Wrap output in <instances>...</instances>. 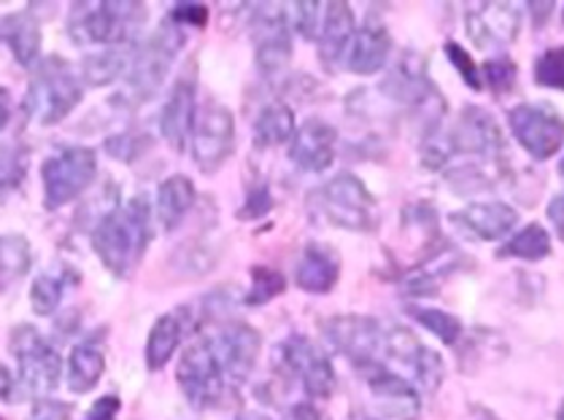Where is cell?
<instances>
[{
  "label": "cell",
  "mask_w": 564,
  "mask_h": 420,
  "mask_svg": "<svg viewBox=\"0 0 564 420\" xmlns=\"http://www.w3.org/2000/svg\"><path fill=\"white\" fill-rule=\"evenodd\" d=\"M562 16H564V14H562Z\"/></svg>",
  "instance_id": "cell-53"
},
{
  "label": "cell",
  "mask_w": 564,
  "mask_h": 420,
  "mask_svg": "<svg viewBox=\"0 0 564 420\" xmlns=\"http://www.w3.org/2000/svg\"><path fill=\"white\" fill-rule=\"evenodd\" d=\"M119 407H122L119 396L117 394H106V396H100V399L93 401V407H89L84 420H117Z\"/></svg>",
  "instance_id": "cell-45"
},
{
  "label": "cell",
  "mask_w": 564,
  "mask_h": 420,
  "mask_svg": "<svg viewBox=\"0 0 564 420\" xmlns=\"http://www.w3.org/2000/svg\"><path fill=\"white\" fill-rule=\"evenodd\" d=\"M357 33L354 11L349 3H324V16L319 27V57L324 68L335 70L349 54V46Z\"/></svg>",
  "instance_id": "cell-21"
},
{
  "label": "cell",
  "mask_w": 564,
  "mask_h": 420,
  "mask_svg": "<svg viewBox=\"0 0 564 420\" xmlns=\"http://www.w3.org/2000/svg\"><path fill=\"white\" fill-rule=\"evenodd\" d=\"M340 278V259L329 245L308 243L295 267V284L308 294H327Z\"/></svg>",
  "instance_id": "cell-22"
},
{
  "label": "cell",
  "mask_w": 564,
  "mask_h": 420,
  "mask_svg": "<svg viewBox=\"0 0 564 420\" xmlns=\"http://www.w3.org/2000/svg\"><path fill=\"white\" fill-rule=\"evenodd\" d=\"M446 57L452 59V65L457 68V74L462 76V81L467 84L470 89H484V79H481V68L476 65V59L470 57V52L462 49L457 41H448L446 44Z\"/></svg>",
  "instance_id": "cell-40"
},
{
  "label": "cell",
  "mask_w": 564,
  "mask_h": 420,
  "mask_svg": "<svg viewBox=\"0 0 564 420\" xmlns=\"http://www.w3.org/2000/svg\"><path fill=\"white\" fill-rule=\"evenodd\" d=\"M338 132L324 119H308L290 141V159L305 173H324L335 162Z\"/></svg>",
  "instance_id": "cell-19"
},
{
  "label": "cell",
  "mask_w": 564,
  "mask_h": 420,
  "mask_svg": "<svg viewBox=\"0 0 564 420\" xmlns=\"http://www.w3.org/2000/svg\"><path fill=\"white\" fill-rule=\"evenodd\" d=\"M82 103V81L59 57H46L28 92V111L39 124H57Z\"/></svg>",
  "instance_id": "cell-6"
},
{
  "label": "cell",
  "mask_w": 564,
  "mask_h": 420,
  "mask_svg": "<svg viewBox=\"0 0 564 420\" xmlns=\"http://www.w3.org/2000/svg\"><path fill=\"white\" fill-rule=\"evenodd\" d=\"M95 173H98V157H95L93 148L70 146L54 154L41 167V178H44V206L50 210H57L74 202L95 181Z\"/></svg>",
  "instance_id": "cell-9"
},
{
  "label": "cell",
  "mask_w": 564,
  "mask_h": 420,
  "mask_svg": "<svg viewBox=\"0 0 564 420\" xmlns=\"http://www.w3.org/2000/svg\"><path fill=\"white\" fill-rule=\"evenodd\" d=\"M236 420H270V418L262 416V412H243V416H238Z\"/></svg>",
  "instance_id": "cell-50"
},
{
  "label": "cell",
  "mask_w": 564,
  "mask_h": 420,
  "mask_svg": "<svg viewBox=\"0 0 564 420\" xmlns=\"http://www.w3.org/2000/svg\"><path fill=\"white\" fill-rule=\"evenodd\" d=\"M452 221L470 237L495 243V240H502L513 230L519 213L508 202H470L462 210H454Z\"/></svg>",
  "instance_id": "cell-20"
},
{
  "label": "cell",
  "mask_w": 564,
  "mask_h": 420,
  "mask_svg": "<svg viewBox=\"0 0 564 420\" xmlns=\"http://www.w3.org/2000/svg\"><path fill=\"white\" fill-rule=\"evenodd\" d=\"M254 59L265 76H275L292 59V30L279 3H260L254 14Z\"/></svg>",
  "instance_id": "cell-15"
},
{
  "label": "cell",
  "mask_w": 564,
  "mask_h": 420,
  "mask_svg": "<svg viewBox=\"0 0 564 420\" xmlns=\"http://www.w3.org/2000/svg\"><path fill=\"white\" fill-rule=\"evenodd\" d=\"M527 11H530L532 22H535V25L540 27L545 20H549L551 11H554V3H551V0H549V3H527Z\"/></svg>",
  "instance_id": "cell-48"
},
{
  "label": "cell",
  "mask_w": 564,
  "mask_h": 420,
  "mask_svg": "<svg viewBox=\"0 0 564 420\" xmlns=\"http://www.w3.org/2000/svg\"><path fill=\"white\" fill-rule=\"evenodd\" d=\"M143 148H149V137L143 135V132H122V135L108 137L106 143V152L122 162L138 159Z\"/></svg>",
  "instance_id": "cell-41"
},
{
  "label": "cell",
  "mask_w": 564,
  "mask_h": 420,
  "mask_svg": "<svg viewBox=\"0 0 564 420\" xmlns=\"http://www.w3.org/2000/svg\"><path fill=\"white\" fill-rule=\"evenodd\" d=\"M462 254L452 245H437L435 251L424 259L419 267H413L411 273L405 275L403 291L408 297H430V294L441 291V284L454 275L462 267Z\"/></svg>",
  "instance_id": "cell-24"
},
{
  "label": "cell",
  "mask_w": 564,
  "mask_h": 420,
  "mask_svg": "<svg viewBox=\"0 0 564 420\" xmlns=\"http://www.w3.org/2000/svg\"><path fill=\"white\" fill-rule=\"evenodd\" d=\"M236 148V119L232 111L221 103H206L197 111L195 130H192V157L203 173L219 170L230 159Z\"/></svg>",
  "instance_id": "cell-13"
},
{
  "label": "cell",
  "mask_w": 564,
  "mask_h": 420,
  "mask_svg": "<svg viewBox=\"0 0 564 420\" xmlns=\"http://www.w3.org/2000/svg\"><path fill=\"white\" fill-rule=\"evenodd\" d=\"M497 256L502 259H521V262H543L551 256V235L543 224H527L524 230L516 232L506 245H500Z\"/></svg>",
  "instance_id": "cell-31"
},
{
  "label": "cell",
  "mask_w": 564,
  "mask_h": 420,
  "mask_svg": "<svg viewBox=\"0 0 564 420\" xmlns=\"http://www.w3.org/2000/svg\"><path fill=\"white\" fill-rule=\"evenodd\" d=\"M184 46V33L171 16H165V22L158 27V33H152L147 38V44L138 46L130 59V68L124 74V84H128V92L124 98L130 103H143V100L152 98L154 92L165 81L167 70H171L173 59L178 57V49Z\"/></svg>",
  "instance_id": "cell-4"
},
{
  "label": "cell",
  "mask_w": 564,
  "mask_h": 420,
  "mask_svg": "<svg viewBox=\"0 0 564 420\" xmlns=\"http://www.w3.org/2000/svg\"><path fill=\"white\" fill-rule=\"evenodd\" d=\"M467 35L478 49H506L521 30V11L516 3H478L465 14Z\"/></svg>",
  "instance_id": "cell-17"
},
{
  "label": "cell",
  "mask_w": 564,
  "mask_h": 420,
  "mask_svg": "<svg viewBox=\"0 0 564 420\" xmlns=\"http://www.w3.org/2000/svg\"><path fill=\"white\" fill-rule=\"evenodd\" d=\"M195 206V184L187 176L176 173V176L165 178L158 189V215L165 230H176Z\"/></svg>",
  "instance_id": "cell-27"
},
{
  "label": "cell",
  "mask_w": 564,
  "mask_h": 420,
  "mask_svg": "<svg viewBox=\"0 0 564 420\" xmlns=\"http://www.w3.org/2000/svg\"><path fill=\"white\" fill-rule=\"evenodd\" d=\"M28 173V154L20 146H3L0 148V200L9 197Z\"/></svg>",
  "instance_id": "cell-36"
},
{
  "label": "cell",
  "mask_w": 564,
  "mask_h": 420,
  "mask_svg": "<svg viewBox=\"0 0 564 420\" xmlns=\"http://www.w3.org/2000/svg\"><path fill=\"white\" fill-rule=\"evenodd\" d=\"M279 362L286 375L303 386L311 399H329L338 386L335 367L327 353L303 334H292L279 345Z\"/></svg>",
  "instance_id": "cell-11"
},
{
  "label": "cell",
  "mask_w": 564,
  "mask_h": 420,
  "mask_svg": "<svg viewBox=\"0 0 564 420\" xmlns=\"http://www.w3.org/2000/svg\"><path fill=\"white\" fill-rule=\"evenodd\" d=\"M208 342H212L216 358H219L227 386H241L246 377L254 372L257 358H260V332L251 329L249 323H230V327L219 329L214 338H208Z\"/></svg>",
  "instance_id": "cell-16"
},
{
  "label": "cell",
  "mask_w": 564,
  "mask_h": 420,
  "mask_svg": "<svg viewBox=\"0 0 564 420\" xmlns=\"http://www.w3.org/2000/svg\"><path fill=\"white\" fill-rule=\"evenodd\" d=\"M176 380L189 405L197 407V410H208V407H216L225 399L227 377L221 372V364L208 338L184 351L182 362H178Z\"/></svg>",
  "instance_id": "cell-10"
},
{
  "label": "cell",
  "mask_w": 564,
  "mask_h": 420,
  "mask_svg": "<svg viewBox=\"0 0 564 420\" xmlns=\"http://www.w3.org/2000/svg\"><path fill=\"white\" fill-rule=\"evenodd\" d=\"M167 16H171L178 27H206L208 5L206 3H176Z\"/></svg>",
  "instance_id": "cell-43"
},
{
  "label": "cell",
  "mask_w": 564,
  "mask_h": 420,
  "mask_svg": "<svg viewBox=\"0 0 564 420\" xmlns=\"http://www.w3.org/2000/svg\"><path fill=\"white\" fill-rule=\"evenodd\" d=\"M295 137V113L284 103H270L254 119V143L260 148H273Z\"/></svg>",
  "instance_id": "cell-30"
},
{
  "label": "cell",
  "mask_w": 564,
  "mask_h": 420,
  "mask_svg": "<svg viewBox=\"0 0 564 420\" xmlns=\"http://www.w3.org/2000/svg\"><path fill=\"white\" fill-rule=\"evenodd\" d=\"M281 420H327V418H324L314 405H308V401H300V405L290 407V410H286V416Z\"/></svg>",
  "instance_id": "cell-47"
},
{
  "label": "cell",
  "mask_w": 564,
  "mask_h": 420,
  "mask_svg": "<svg viewBox=\"0 0 564 420\" xmlns=\"http://www.w3.org/2000/svg\"><path fill=\"white\" fill-rule=\"evenodd\" d=\"M9 119H11V95L9 89L0 87V130L9 124Z\"/></svg>",
  "instance_id": "cell-49"
},
{
  "label": "cell",
  "mask_w": 564,
  "mask_h": 420,
  "mask_svg": "<svg viewBox=\"0 0 564 420\" xmlns=\"http://www.w3.org/2000/svg\"><path fill=\"white\" fill-rule=\"evenodd\" d=\"M30 269V243L22 235H0V291Z\"/></svg>",
  "instance_id": "cell-32"
},
{
  "label": "cell",
  "mask_w": 564,
  "mask_h": 420,
  "mask_svg": "<svg viewBox=\"0 0 564 420\" xmlns=\"http://www.w3.org/2000/svg\"><path fill=\"white\" fill-rule=\"evenodd\" d=\"M70 405L54 399H39L35 401L33 412H30V420H70Z\"/></svg>",
  "instance_id": "cell-44"
},
{
  "label": "cell",
  "mask_w": 564,
  "mask_h": 420,
  "mask_svg": "<svg viewBox=\"0 0 564 420\" xmlns=\"http://www.w3.org/2000/svg\"><path fill=\"white\" fill-rule=\"evenodd\" d=\"M381 364L427 394H435L443 383V358L405 327L383 329Z\"/></svg>",
  "instance_id": "cell-7"
},
{
  "label": "cell",
  "mask_w": 564,
  "mask_h": 420,
  "mask_svg": "<svg viewBox=\"0 0 564 420\" xmlns=\"http://www.w3.org/2000/svg\"><path fill=\"white\" fill-rule=\"evenodd\" d=\"M147 20L143 3H76L70 11V38L76 44H104L108 46H133V33Z\"/></svg>",
  "instance_id": "cell-3"
},
{
  "label": "cell",
  "mask_w": 564,
  "mask_h": 420,
  "mask_svg": "<svg viewBox=\"0 0 564 420\" xmlns=\"http://www.w3.org/2000/svg\"><path fill=\"white\" fill-rule=\"evenodd\" d=\"M106 372V356L95 342H79L68 356V388L74 394H89Z\"/></svg>",
  "instance_id": "cell-28"
},
{
  "label": "cell",
  "mask_w": 564,
  "mask_h": 420,
  "mask_svg": "<svg viewBox=\"0 0 564 420\" xmlns=\"http://www.w3.org/2000/svg\"><path fill=\"white\" fill-rule=\"evenodd\" d=\"M68 269H59V273H46L41 278H35L33 289H30V305L39 316H52L57 310V305L63 302V294L70 284Z\"/></svg>",
  "instance_id": "cell-34"
},
{
  "label": "cell",
  "mask_w": 564,
  "mask_h": 420,
  "mask_svg": "<svg viewBox=\"0 0 564 420\" xmlns=\"http://www.w3.org/2000/svg\"><path fill=\"white\" fill-rule=\"evenodd\" d=\"M324 338L359 372L381 364L383 329L370 316H335L324 323Z\"/></svg>",
  "instance_id": "cell-14"
},
{
  "label": "cell",
  "mask_w": 564,
  "mask_h": 420,
  "mask_svg": "<svg viewBox=\"0 0 564 420\" xmlns=\"http://www.w3.org/2000/svg\"><path fill=\"white\" fill-rule=\"evenodd\" d=\"M454 146V157L465 154L470 162H481L497 173H506V137H502L500 124L481 106L462 108L454 130H448Z\"/></svg>",
  "instance_id": "cell-8"
},
{
  "label": "cell",
  "mask_w": 564,
  "mask_h": 420,
  "mask_svg": "<svg viewBox=\"0 0 564 420\" xmlns=\"http://www.w3.org/2000/svg\"><path fill=\"white\" fill-rule=\"evenodd\" d=\"M513 137L532 159L545 162L564 146V119L545 103H521L508 113Z\"/></svg>",
  "instance_id": "cell-12"
},
{
  "label": "cell",
  "mask_w": 564,
  "mask_h": 420,
  "mask_svg": "<svg viewBox=\"0 0 564 420\" xmlns=\"http://www.w3.org/2000/svg\"><path fill=\"white\" fill-rule=\"evenodd\" d=\"M133 52L135 49H130V46H108V49L89 54L82 65L84 81L89 87H106V84L117 81L119 76L128 74Z\"/></svg>",
  "instance_id": "cell-29"
},
{
  "label": "cell",
  "mask_w": 564,
  "mask_h": 420,
  "mask_svg": "<svg viewBox=\"0 0 564 420\" xmlns=\"http://www.w3.org/2000/svg\"><path fill=\"white\" fill-rule=\"evenodd\" d=\"M0 41L11 46L17 63L20 65H33L41 49V27L35 22V16L30 11H20V14H11L6 20H0Z\"/></svg>",
  "instance_id": "cell-26"
},
{
  "label": "cell",
  "mask_w": 564,
  "mask_h": 420,
  "mask_svg": "<svg viewBox=\"0 0 564 420\" xmlns=\"http://www.w3.org/2000/svg\"><path fill=\"white\" fill-rule=\"evenodd\" d=\"M560 173L564 176V157H562V162H560Z\"/></svg>",
  "instance_id": "cell-52"
},
{
  "label": "cell",
  "mask_w": 564,
  "mask_h": 420,
  "mask_svg": "<svg viewBox=\"0 0 564 420\" xmlns=\"http://www.w3.org/2000/svg\"><path fill=\"white\" fill-rule=\"evenodd\" d=\"M481 79L495 95H508L516 84V65L511 57H491L481 65Z\"/></svg>",
  "instance_id": "cell-37"
},
{
  "label": "cell",
  "mask_w": 564,
  "mask_h": 420,
  "mask_svg": "<svg viewBox=\"0 0 564 420\" xmlns=\"http://www.w3.org/2000/svg\"><path fill=\"white\" fill-rule=\"evenodd\" d=\"M11 356L17 362V375L0 369V399L22 401L25 396H46L59 386L63 362L59 353L35 332L33 327L22 323L9 338Z\"/></svg>",
  "instance_id": "cell-2"
},
{
  "label": "cell",
  "mask_w": 564,
  "mask_h": 420,
  "mask_svg": "<svg viewBox=\"0 0 564 420\" xmlns=\"http://www.w3.org/2000/svg\"><path fill=\"white\" fill-rule=\"evenodd\" d=\"M270 210H273V195H270V186L268 184H257L254 189L246 195V202L241 208V219H262V215H268Z\"/></svg>",
  "instance_id": "cell-42"
},
{
  "label": "cell",
  "mask_w": 564,
  "mask_h": 420,
  "mask_svg": "<svg viewBox=\"0 0 564 420\" xmlns=\"http://www.w3.org/2000/svg\"><path fill=\"white\" fill-rule=\"evenodd\" d=\"M152 240V208L147 197H130L100 219L93 232V248L108 273L124 278L138 267Z\"/></svg>",
  "instance_id": "cell-1"
},
{
  "label": "cell",
  "mask_w": 564,
  "mask_h": 420,
  "mask_svg": "<svg viewBox=\"0 0 564 420\" xmlns=\"http://www.w3.org/2000/svg\"><path fill=\"white\" fill-rule=\"evenodd\" d=\"M311 206L324 221L340 226V230L370 232L378 224L376 197L354 173H340V176L329 178L322 189L311 195Z\"/></svg>",
  "instance_id": "cell-5"
},
{
  "label": "cell",
  "mask_w": 564,
  "mask_h": 420,
  "mask_svg": "<svg viewBox=\"0 0 564 420\" xmlns=\"http://www.w3.org/2000/svg\"><path fill=\"white\" fill-rule=\"evenodd\" d=\"M284 289L286 280L279 269L265 267V264H254V267H251V286L249 294L243 297V302L249 305V308H260V305L273 302Z\"/></svg>",
  "instance_id": "cell-35"
},
{
  "label": "cell",
  "mask_w": 564,
  "mask_h": 420,
  "mask_svg": "<svg viewBox=\"0 0 564 420\" xmlns=\"http://www.w3.org/2000/svg\"><path fill=\"white\" fill-rule=\"evenodd\" d=\"M197 119V106H195V70H187L176 79L167 95L165 106L160 113V130L162 137L171 143L176 152H184L195 130Z\"/></svg>",
  "instance_id": "cell-18"
},
{
  "label": "cell",
  "mask_w": 564,
  "mask_h": 420,
  "mask_svg": "<svg viewBox=\"0 0 564 420\" xmlns=\"http://www.w3.org/2000/svg\"><path fill=\"white\" fill-rule=\"evenodd\" d=\"M545 215H549L551 226H554L556 237L564 243V189L556 191L554 197L549 200V208H545Z\"/></svg>",
  "instance_id": "cell-46"
},
{
  "label": "cell",
  "mask_w": 564,
  "mask_h": 420,
  "mask_svg": "<svg viewBox=\"0 0 564 420\" xmlns=\"http://www.w3.org/2000/svg\"><path fill=\"white\" fill-rule=\"evenodd\" d=\"M408 313H411V318L419 323V327H424L430 334H435L443 345H457L462 334H465V323H462V318L448 313V310L408 308Z\"/></svg>",
  "instance_id": "cell-33"
},
{
  "label": "cell",
  "mask_w": 564,
  "mask_h": 420,
  "mask_svg": "<svg viewBox=\"0 0 564 420\" xmlns=\"http://www.w3.org/2000/svg\"><path fill=\"white\" fill-rule=\"evenodd\" d=\"M535 81L540 87L564 92V46H554V49L540 54L535 63Z\"/></svg>",
  "instance_id": "cell-38"
},
{
  "label": "cell",
  "mask_w": 564,
  "mask_h": 420,
  "mask_svg": "<svg viewBox=\"0 0 564 420\" xmlns=\"http://www.w3.org/2000/svg\"><path fill=\"white\" fill-rule=\"evenodd\" d=\"M184 316L187 310H176V313H165L154 321L152 332L147 340V367L160 372L178 351L184 338Z\"/></svg>",
  "instance_id": "cell-25"
},
{
  "label": "cell",
  "mask_w": 564,
  "mask_h": 420,
  "mask_svg": "<svg viewBox=\"0 0 564 420\" xmlns=\"http://www.w3.org/2000/svg\"><path fill=\"white\" fill-rule=\"evenodd\" d=\"M324 3H314V0H303V3H292V22L303 38H319Z\"/></svg>",
  "instance_id": "cell-39"
},
{
  "label": "cell",
  "mask_w": 564,
  "mask_h": 420,
  "mask_svg": "<svg viewBox=\"0 0 564 420\" xmlns=\"http://www.w3.org/2000/svg\"><path fill=\"white\" fill-rule=\"evenodd\" d=\"M389 54H392V35L381 22H368L354 33V41L346 54V65L351 74L370 76L387 65Z\"/></svg>",
  "instance_id": "cell-23"
},
{
  "label": "cell",
  "mask_w": 564,
  "mask_h": 420,
  "mask_svg": "<svg viewBox=\"0 0 564 420\" xmlns=\"http://www.w3.org/2000/svg\"><path fill=\"white\" fill-rule=\"evenodd\" d=\"M556 420H564V401H562V407H560V416H556Z\"/></svg>",
  "instance_id": "cell-51"
}]
</instances>
